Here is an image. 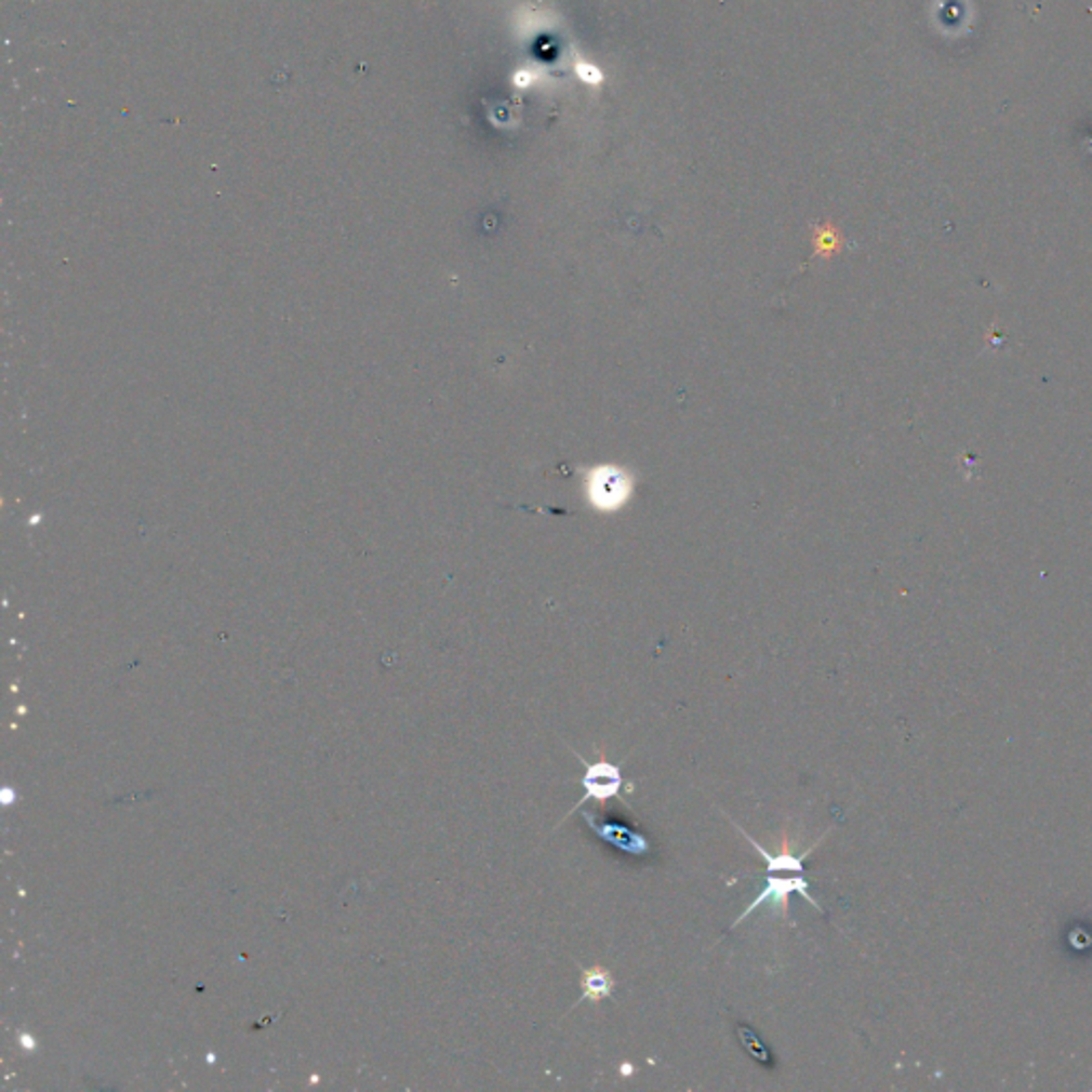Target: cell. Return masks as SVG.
<instances>
[{"label":"cell","instance_id":"6da1fadb","mask_svg":"<svg viewBox=\"0 0 1092 1092\" xmlns=\"http://www.w3.org/2000/svg\"><path fill=\"white\" fill-rule=\"evenodd\" d=\"M634 482L629 474L615 466H600L587 471L585 495L587 502L602 512H617L629 502Z\"/></svg>","mask_w":1092,"mask_h":1092},{"label":"cell","instance_id":"7a4b0ae2","mask_svg":"<svg viewBox=\"0 0 1092 1092\" xmlns=\"http://www.w3.org/2000/svg\"><path fill=\"white\" fill-rule=\"evenodd\" d=\"M809 888H811V885H809V881L804 879V875H802V873H794V875L769 873V877H767V885H764V888H762V892L754 898V903H751V905H747V909H745V911L736 918V922L732 924V929H734V927H738V924H743V920H747V918H749L756 909L764 907L767 903H773V905H775V909L780 907L781 916H783L785 920H789V896H791L794 892H796V894H800L807 903H811L817 911H822V907H820L817 898L811 894V890H809Z\"/></svg>","mask_w":1092,"mask_h":1092},{"label":"cell","instance_id":"3957f363","mask_svg":"<svg viewBox=\"0 0 1092 1092\" xmlns=\"http://www.w3.org/2000/svg\"><path fill=\"white\" fill-rule=\"evenodd\" d=\"M576 758L585 764V775L581 780V785L585 787V796L581 798V802H576L574 809H578L587 800L607 802V800H615V798L622 796L625 780L624 773H622V769L617 764H611L607 760H600L596 764H587L578 754H576Z\"/></svg>","mask_w":1092,"mask_h":1092},{"label":"cell","instance_id":"277c9868","mask_svg":"<svg viewBox=\"0 0 1092 1092\" xmlns=\"http://www.w3.org/2000/svg\"><path fill=\"white\" fill-rule=\"evenodd\" d=\"M583 820L585 824L594 830V835L604 841V843H611L613 848H617L620 852H624L627 856H647L651 852V843L647 841L644 835H638L625 826H620V824H609V822H596V815L594 813H583Z\"/></svg>","mask_w":1092,"mask_h":1092},{"label":"cell","instance_id":"5b68a950","mask_svg":"<svg viewBox=\"0 0 1092 1092\" xmlns=\"http://www.w3.org/2000/svg\"><path fill=\"white\" fill-rule=\"evenodd\" d=\"M581 988H583V997L576 1001L574 1008H578L583 1001H589L591 1006H600L602 1001H607V999L613 997V993H615V977H613V973L609 969L596 964L591 969H583L581 971Z\"/></svg>","mask_w":1092,"mask_h":1092}]
</instances>
